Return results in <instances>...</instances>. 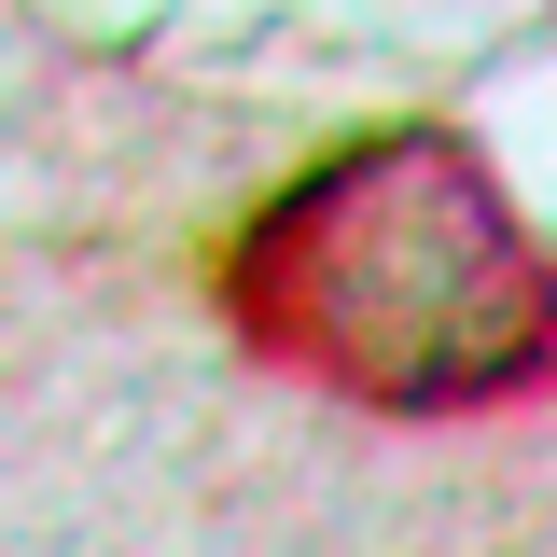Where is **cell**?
Masks as SVG:
<instances>
[{"label": "cell", "instance_id": "cell-1", "mask_svg": "<svg viewBox=\"0 0 557 557\" xmlns=\"http://www.w3.org/2000/svg\"><path fill=\"white\" fill-rule=\"evenodd\" d=\"M251 362L362 418H487L557 391V251L460 126H362L223 237Z\"/></svg>", "mask_w": 557, "mask_h": 557}]
</instances>
